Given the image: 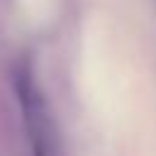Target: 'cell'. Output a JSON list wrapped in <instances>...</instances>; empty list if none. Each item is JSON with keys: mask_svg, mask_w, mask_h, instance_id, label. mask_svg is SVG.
Here are the masks:
<instances>
[{"mask_svg": "<svg viewBox=\"0 0 156 156\" xmlns=\"http://www.w3.org/2000/svg\"><path fill=\"white\" fill-rule=\"evenodd\" d=\"M37 156H44V154H41V151H37Z\"/></svg>", "mask_w": 156, "mask_h": 156, "instance_id": "obj_1", "label": "cell"}]
</instances>
